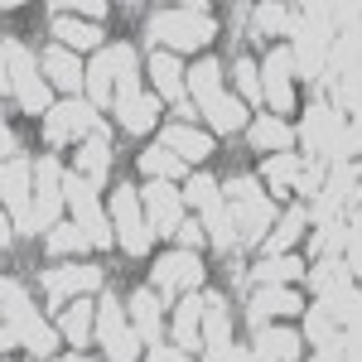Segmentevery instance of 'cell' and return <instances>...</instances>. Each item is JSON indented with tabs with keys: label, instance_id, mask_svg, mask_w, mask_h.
Segmentation results:
<instances>
[{
	"label": "cell",
	"instance_id": "21",
	"mask_svg": "<svg viewBox=\"0 0 362 362\" xmlns=\"http://www.w3.org/2000/svg\"><path fill=\"white\" fill-rule=\"evenodd\" d=\"M107 169H112V140L97 131V136H92V140L83 145V155H78V174H83L87 184L97 189V184L107 179Z\"/></svg>",
	"mask_w": 362,
	"mask_h": 362
},
{
	"label": "cell",
	"instance_id": "4",
	"mask_svg": "<svg viewBox=\"0 0 362 362\" xmlns=\"http://www.w3.org/2000/svg\"><path fill=\"white\" fill-rule=\"evenodd\" d=\"M227 198H232V227H237V242H261L266 237V227H271V218H276V203L261 194V184L256 179H232L223 189Z\"/></svg>",
	"mask_w": 362,
	"mask_h": 362
},
{
	"label": "cell",
	"instance_id": "39",
	"mask_svg": "<svg viewBox=\"0 0 362 362\" xmlns=\"http://www.w3.org/2000/svg\"><path fill=\"white\" fill-rule=\"evenodd\" d=\"M324 184V165H305V179H300V194H319Z\"/></svg>",
	"mask_w": 362,
	"mask_h": 362
},
{
	"label": "cell",
	"instance_id": "37",
	"mask_svg": "<svg viewBox=\"0 0 362 362\" xmlns=\"http://www.w3.org/2000/svg\"><path fill=\"white\" fill-rule=\"evenodd\" d=\"M309 338H314L319 348H334V343H338V324L329 319V314H324V305L309 314Z\"/></svg>",
	"mask_w": 362,
	"mask_h": 362
},
{
	"label": "cell",
	"instance_id": "19",
	"mask_svg": "<svg viewBox=\"0 0 362 362\" xmlns=\"http://www.w3.org/2000/svg\"><path fill=\"white\" fill-rule=\"evenodd\" d=\"M150 73H155V87L165 92L169 102H184V83H189V73H184V63L169 54V49H160V54L150 58Z\"/></svg>",
	"mask_w": 362,
	"mask_h": 362
},
{
	"label": "cell",
	"instance_id": "38",
	"mask_svg": "<svg viewBox=\"0 0 362 362\" xmlns=\"http://www.w3.org/2000/svg\"><path fill=\"white\" fill-rule=\"evenodd\" d=\"M237 83H242V92H247V102H256V97H261V73L251 68L247 58L237 63Z\"/></svg>",
	"mask_w": 362,
	"mask_h": 362
},
{
	"label": "cell",
	"instance_id": "23",
	"mask_svg": "<svg viewBox=\"0 0 362 362\" xmlns=\"http://www.w3.org/2000/svg\"><path fill=\"white\" fill-rule=\"evenodd\" d=\"M290 140H295V131H290L280 116H261V121H251V145H256V150H276V155H285Z\"/></svg>",
	"mask_w": 362,
	"mask_h": 362
},
{
	"label": "cell",
	"instance_id": "7",
	"mask_svg": "<svg viewBox=\"0 0 362 362\" xmlns=\"http://www.w3.org/2000/svg\"><path fill=\"white\" fill-rule=\"evenodd\" d=\"M97 338H102V348H107V362H136L140 353V334L126 324V314H121V300H102L97 309Z\"/></svg>",
	"mask_w": 362,
	"mask_h": 362
},
{
	"label": "cell",
	"instance_id": "40",
	"mask_svg": "<svg viewBox=\"0 0 362 362\" xmlns=\"http://www.w3.org/2000/svg\"><path fill=\"white\" fill-rule=\"evenodd\" d=\"M174 237H179V242H184V251H194L198 242H203V232H198L194 223H184V227H179V232H174Z\"/></svg>",
	"mask_w": 362,
	"mask_h": 362
},
{
	"label": "cell",
	"instance_id": "3",
	"mask_svg": "<svg viewBox=\"0 0 362 362\" xmlns=\"http://www.w3.org/2000/svg\"><path fill=\"white\" fill-rule=\"evenodd\" d=\"M150 34L174 49V54H189V49H203L218 25H213V15H208V5H184V10H165V15H155L150 20Z\"/></svg>",
	"mask_w": 362,
	"mask_h": 362
},
{
	"label": "cell",
	"instance_id": "10",
	"mask_svg": "<svg viewBox=\"0 0 362 362\" xmlns=\"http://www.w3.org/2000/svg\"><path fill=\"white\" fill-rule=\"evenodd\" d=\"M290 73H295V54L285 49H271L266 63H261V97L276 107V112H290L295 107V87H290Z\"/></svg>",
	"mask_w": 362,
	"mask_h": 362
},
{
	"label": "cell",
	"instance_id": "36",
	"mask_svg": "<svg viewBox=\"0 0 362 362\" xmlns=\"http://www.w3.org/2000/svg\"><path fill=\"white\" fill-rule=\"evenodd\" d=\"M218 194H223V189H218V184L208 179V174H194V179H189V189H184V203L203 213V208H208V203H213Z\"/></svg>",
	"mask_w": 362,
	"mask_h": 362
},
{
	"label": "cell",
	"instance_id": "27",
	"mask_svg": "<svg viewBox=\"0 0 362 362\" xmlns=\"http://www.w3.org/2000/svg\"><path fill=\"white\" fill-rule=\"evenodd\" d=\"M198 319H203V300L184 295L179 309H174V338H179V348H194L198 343Z\"/></svg>",
	"mask_w": 362,
	"mask_h": 362
},
{
	"label": "cell",
	"instance_id": "24",
	"mask_svg": "<svg viewBox=\"0 0 362 362\" xmlns=\"http://www.w3.org/2000/svg\"><path fill=\"white\" fill-rule=\"evenodd\" d=\"M266 179H271V189L276 194H285V189H300V179H305V160L300 155H271L266 160Z\"/></svg>",
	"mask_w": 362,
	"mask_h": 362
},
{
	"label": "cell",
	"instance_id": "31",
	"mask_svg": "<svg viewBox=\"0 0 362 362\" xmlns=\"http://www.w3.org/2000/svg\"><path fill=\"white\" fill-rule=\"evenodd\" d=\"M58 324H63V338H68V343H78V348H83L87 334H92V305H87V300H78V305L68 309Z\"/></svg>",
	"mask_w": 362,
	"mask_h": 362
},
{
	"label": "cell",
	"instance_id": "6",
	"mask_svg": "<svg viewBox=\"0 0 362 362\" xmlns=\"http://www.w3.org/2000/svg\"><path fill=\"white\" fill-rule=\"evenodd\" d=\"M145 198L131 189V184H121L112 194V213H116V232H121V251H131V256H145L150 242H155V227L145 223V208H140Z\"/></svg>",
	"mask_w": 362,
	"mask_h": 362
},
{
	"label": "cell",
	"instance_id": "11",
	"mask_svg": "<svg viewBox=\"0 0 362 362\" xmlns=\"http://www.w3.org/2000/svg\"><path fill=\"white\" fill-rule=\"evenodd\" d=\"M131 54V44H112V49H102V54L92 58V68H87V92H92V107H112L116 102V78H121V63Z\"/></svg>",
	"mask_w": 362,
	"mask_h": 362
},
{
	"label": "cell",
	"instance_id": "34",
	"mask_svg": "<svg viewBox=\"0 0 362 362\" xmlns=\"http://www.w3.org/2000/svg\"><path fill=\"white\" fill-rule=\"evenodd\" d=\"M305 232V208H290L285 213V223L276 227V237H271V251L276 256H285V247H295V237Z\"/></svg>",
	"mask_w": 362,
	"mask_h": 362
},
{
	"label": "cell",
	"instance_id": "28",
	"mask_svg": "<svg viewBox=\"0 0 362 362\" xmlns=\"http://www.w3.org/2000/svg\"><path fill=\"white\" fill-rule=\"evenodd\" d=\"M300 276H305V266L295 256H271L251 271V285H285V280H300Z\"/></svg>",
	"mask_w": 362,
	"mask_h": 362
},
{
	"label": "cell",
	"instance_id": "25",
	"mask_svg": "<svg viewBox=\"0 0 362 362\" xmlns=\"http://www.w3.org/2000/svg\"><path fill=\"white\" fill-rule=\"evenodd\" d=\"M348 280H353V266H343L338 256H329V261H319V271H314V290H319L324 300H338V295H348Z\"/></svg>",
	"mask_w": 362,
	"mask_h": 362
},
{
	"label": "cell",
	"instance_id": "41",
	"mask_svg": "<svg viewBox=\"0 0 362 362\" xmlns=\"http://www.w3.org/2000/svg\"><path fill=\"white\" fill-rule=\"evenodd\" d=\"M150 362H189V358H184V348H155Z\"/></svg>",
	"mask_w": 362,
	"mask_h": 362
},
{
	"label": "cell",
	"instance_id": "13",
	"mask_svg": "<svg viewBox=\"0 0 362 362\" xmlns=\"http://www.w3.org/2000/svg\"><path fill=\"white\" fill-rule=\"evenodd\" d=\"M5 208L15 213V223H25L34 208V165L29 160H5Z\"/></svg>",
	"mask_w": 362,
	"mask_h": 362
},
{
	"label": "cell",
	"instance_id": "8",
	"mask_svg": "<svg viewBox=\"0 0 362 362\" xmlns=\"http://www.w3.org/2000/svg\"><path fill=\"white\" fill-rule=\"evenodd\" d=\"M87 131H102V126H97V107L83 102V97H68V102L49 107V116H44V136H49V145H68V140L87 136Z\"/></svg>",
	"mask_w": 362,
	"mask_h": 362
},
{
	"label": "cell",
	"instance_id": "14",
	"mask_svg": "<svg viewBox=\"0 0 362 362\" xmlns=\"http://www.w3.org/2000/svg\"><path fill=\"white\" fill-rule=\"evenodd\" d=\"M92 285H102V271H97V266H54V271L44 276V290H49L54 305H63L68 295H83Z\"/></svg>",
	"mask_w": 362,
	"mask_h": 362
},
{
	"label": "cell",
	"instance_id": "20",
	"mask_svg": "<svg viewBox=\"0 0 362 362\" xmlns=\"http://www.w3.org/2000/svg\"><path fill=\"white\" fill-rule=\"evenodd\" d=\"M44 73H49V78H54L63 92H78V87H87V73L78 68L73 49H58V44L49 49V54H44Z\"/></svg>",
	"mask_w": 362,
	"mask_h": 362
},
{
	"label": "cell",
	"instance_id": "30",
	"mask_svg": "<svg viewBox=\"0 0 362 362\" xmlns=\"http://www.w3.org/2000/svg\"><path fill=\"white\" fill-rule=\"evenodd\" d=\"M140 169H145L150 179H179V174H184V160H179L174 150H165V145H155V150L140 155Z\"/></svg>",
	"mask_w": 362,
	"mask_h": 362
},
{
	"label": "cell",
	"instance_id": "42",
	"mask_svg": "<svg viewBox=\"0 0 362 362\" xmlns=\"http://www.w3.org/2000/svg\"><path fill=\"white\" fill-rule=\"evenodd\" d=\"M54 362H87V358H54Z\"/></svg>",
	"mask_w": 362,
	"mask_h": 362
},
{
	"label": "cell",
	"instance_id": "17",
	"mask_svg": "<svg viewBox=\"0 0 362 362\" xmlns=\"http://www.w3.org/2000/svg\"><path fill=\"white\" fill-rule=\"evenodd\" d=\"M160 140H165V150H174L184 165L213 155V136H203V131H194V126H169V131H160Z\"/></svg>",
	"mask_w": 362,
	"mask_h": 362
},
{
	"label": "cell",
	"instance_id": "12",
	"mask_svg": "<svg viewBox=\"0 0 362 362\" xmlns=\"http://www.w3.org/2000/svg\"><path fill=\"white\" fill-rule=\"evenodd\" d=\"M150 285H160V295H169V290H194V285H203V266H198L194 251H169L165 261H155V280Z\"/></svg>",
	"mask_w": 362,
	"mask_h": 362
},
{
	"label": "cell",
	"instance_id": "5",
	"mask_svg": "<svg viewBox=\"0 0 362 362\" xmlns=\"http://www.w3.org/2000/svg\"><path fill=\"white\" fill-rule=\"evenodd\" d=\"M5 87L20 92V107H25V112H49V87L39 78L29 49L15 44V39H5Z\"/></svg>",
	"mask_w": 362,
	"mask_h": 362
},
{
	"label": "cell",
	"instance_id": "26",
	"mask_svg": "<svg viewBox=\"0 0 362 362\" xmlns=\"http://www.w3.org/2000/svg\"><path fill=\"white\" fill-rule=\"evenodd\" d=\"M131 319H136V334L145 338V343H160V300H155L150 290L131 295Z\"/></svg>",
	"mask_w": 362,
	"mask_h": 362
},
{
	"label": "cell",
	"instance_id": "29",
	"mask_svg": "<svg viewBox=\"0 0 362 362\" xmlns=\"http://www.w3.org/2000/svg\"><path fill=\"white\" fill-rule=\"evenodd\" d=\"M54 34L63 39V49H97V44H102V34H97V25H83V20H68V15H58V20H54Z\"/></svg>",
	"mask_w": 362,
	"mask_h": 362
},
{
	"label": "cell",
	"instance_id": "15",
	"mask_svg": "<svg viewBox=\"0 0 362 362\" xmlns=\"http://www.w3.org/2000/svg\"><path fill=\"white\" fill-rule=\"evenodd\" d=\"M300 358V338L290 329H256V348H251V362H295Z\"/></svg>",
	"mask_w": 362,
	"mask_h": 362
},
{
	"label": "cell",
	"instance_id": "9",
	"mask_svg": "<svg viewBox=\"0 0 362 362\" xmlns=\"http://www.w3.org/2000/svg\"><path fill=\"white\" fill-rule=\"evenodd\" d=\"M140 198H145V218H150L155 232H165V237H169V232L184 227V194H179L169 179H150Z\"/></svg>",
	"mask_w": 362,
	"mask_h": 362
},
{
	"label": "cell",
	"instance_id": "33",
	"mask_svg": "<svg viewBox=\"0 0 362 362\" xmlns=\"http://www.w3.org/2000/svg\"><path fill=\"white\" fill-rule=\"evenodd\" d=\"M92 247V237H87L83 227H54L49 232V251L54 256H68V251H87Z\"/></svg>",
	"mask_w": 362,
	"mask_h": 362
},
{
	"label": "cell",
	"instance_id": "2",
	"mask_svg": "<svg viewBox=\"0 0 362 362\" xmlns=\"http://www.w3.org/2000/svg\"><path fill=\"white\" fill-rule=\"evenodd\" d=\"M0 300H5V348L10 343H25V348H34V353H54V329L39 319V309L29 305V295L15 285V280H5L0 285Z\"/></svg>",
	"mask_w": 362,
	"mask_h": 362
},
{
	"label": "cell",
	"instance_id": "35",
	"mask_svg": "<svg viewBox=\"0 0 362 362\" xmlns=\"http://www.w3.org/2000/svg\"><path fill=\"white\" fill-rule=\"evenodd\" d=\"M256 25L271 29V34H276V29H290V34H295L300 15H295V10H285V5H261V10H256Z\"/></svg>",
	"mask_w": 362,
	"mask_h": 362
},
{
	"label": "cell",
	"instance_id": "22",
	"mask_svg": "<svg viewBox=\"0 0 362 362\" xmlns=\"http://www.w3.org/2000/svg\"><path fill=\"white\" fill-rule=\"evenodd\" d=\"M203 227L213 232V247L218 251H232L237 247V227H232V208L223 203V194L213 198L208 208H203Z\"/></svg>",
	"mask_w": 362,
	"mask_h": 362
},
{
	"label": "cell",
	"instance_id": "18",
	"mask_svg": "<svg viewBox=\"0 0 362 362\" xmlns=\"http://www.w3.org/2000/svg\"><path fill=\"white\" fill-rule=\"evenodd\" d=\"M155 112H160V102L150 97V92H136V97H121L116 102V116H121V126L140 136V131H155Z\"/></svg>",
	"mask_w": 362,
	"mask_h": 362
},
{
	"label": "cell",
	"instance_id": "16",
	"mask_svg": "<svg viewBox=\"0 0 362 362\" xmlns=\"http://www.w3.org/2000/svg\"><path fill=\"white\" fill-rule=\"evenodd\" d=\"M271 314H300V295L295 290H285V285H261L256 290V300H251V324L256 329H266V319Z\"/></svg>",
	"mask_w": 362,
	"mask_h": 362
},
{
	"label": "cell",
	"instance_id": "32",
	"mask_svg": "<svg viewBox=\"0 0 362 362\" xmlns=\"http://www.w3.org/2000/svg\"><path fill=\"white\" fill-rule=\"evenodd\" d=\"M348 247V227L338 223H319V232H314V251H319V261H329V256H338V251Z\"/></svg>",
	"mask_w": 362,
	"mask_h": 362
},
{
	"label": "cell",
	"instance_id": "1",
	"mask_svg": "<svg viewBox=\"0 0 362 362\" xmlns=\"http://www.w3.org/2000/svg\"><path fill=\"white\" fill-rule=\"evenodd\" d=\"M189 92L198 97V107H203V116H208L213 131H242V126H247V102H237V97L223 92V68H218V58H203V63L189 68Z\"/></svg>",
	"mask_w": 362,
	"mask_h": 362
}]
</instances>
